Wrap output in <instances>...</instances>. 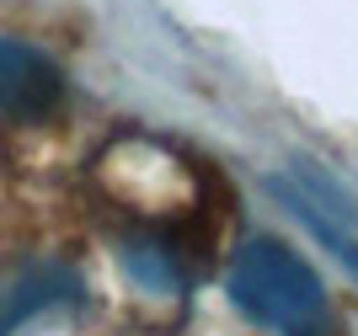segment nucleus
<instances>
[{
	"mask_svg": "<svg viewBox=\"0 0 358 336\" xmlns=\"http://www.w3.org/2000/svg\"><path fill=\"white\" fill-rule=\"evenodd\" d=\"M64 107V75L48 54L32 43L0 38V117L16 123H43Z\"/></svg>",
	"mask_w": 358,
	"mask_h": 336,
	"instance_id": "nucleus-2",
	"label": "nucleus"
},
{
	"mask_svg": "<svg viewBox=\"0 0 358 336\" xmlns=\"http://www.w3.org/2000/svg\"><path fill=\"white\" fill-rule=\"evenodd\" d=\"M80 278L64 262H32L16 267L11 278L0 283V336H16L27 321L48 315V309H70L80 305Z\"/></svg>",
	"mask_w": 358,
	"mask_h": 336,
	"instance_id": "nucleus-3",
	"label": "nucleus"
},
{
	"mask_svg": "<svg viewBox=\"0 0 358 336\" xmlns=\"http://www.w3.org/2000/svg\"><path fill=\"white\" fill-rule=\"evenodd\" d=\"M230 293L257 326L278 336H331L327 288L278 240H246L230 267Z\"/></svg>",
	"mask_w": 358,
	"mask_h": 336,
	"instance_id": "nucleus-1",
	"label": "nucleus"
}]
</instances>
